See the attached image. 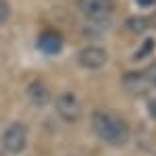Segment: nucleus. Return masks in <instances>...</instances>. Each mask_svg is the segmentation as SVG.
I'll use <instances>...</instances> for the list:
<instances>
[{
  "mask_svg": "<svg viewBox=\"0 0 156 156\" xmlns=\"http://www.w3.org/2000/svg\"><path fill=\"white\" fill-rule=\"evenodd\" d=\"M62 44H65V40L58 31H44L37 37V48L44 54H58L62 50Z\"/></svg>",
  "mask_w": 156,
  "mask_h": 156,
  "instance_id": "obj_6",
  "label": "nucleus"
},
{
  "mask_svg": "<svg viewBox=\"0 0 156 156\" xmlns=\"http://www.w3.org/2000/svg\"><path fill=\"white\" fill-rule=\"evenodd\" d=\"M56 112H58V117L62 121H67V123H77V121L81 119V104H79V100L75 94L71 92H62L58 98H56Z\"/></svg>",
  "mask_w": 156,
  "mask_h": 156,
  "instance_id": "obj_3",
  "label": "nucleus"
},
{
  "mask_svg": "<svg viewBox=\"0 0 156 156\" xmlns=\"http://www.w3.org/2000/svg\"><path fill=\"white\" fill-rule=\"evenodd\" d=\"M9 17H11V4H9V0H0V23L9 21Z\"/></svg>",
  "mask_w": 156,
  "mask_h": 156,
  "instance_id": "obj_12",
  "label": "nucleus"
},
{
  "mask_svg": "<svg viewBox=\"0 0 156 156\" xmlns=\"http://www.w3.org/2000/svg\"><path fill=\"white\" fill-rule=\"evenodd\" d=\"M106 60H108L106 50L100 48V46H85L77 54V62L83 69H100L106 65Z\"/></svg>",
  "mask_w": 156,
  "mask_h": 156,
  "instance_id": "obj_5",
  "label": "nucleus"
},
{
  "mask_svg": "<svg viewBox=\"0 0 156 156\" xmlns=\"http://www.w3.org/2000/svg\"><path fill=\"white\" fill-rule=\"evenodd\" d=\"M92 129L102 142L110 146H125L129 142V125L110 110H96L92 115Z\"/></svg>",
  "mask_w": 156,
  "mask_h": 156,
  "instance_id": "obj_1",
  "label": "nucleus"
},
{
  "mask_svg": "<svg viewBox=\"0 0 156 156\" xmlns=\"http://www.w3.org/2000/svg\"><path fill=\"white\" fill-rule=\"evenodd\" d=\"M27 98L36 106H46L52 100V94H50L48 85L44 83V81H31V83L27 85Z\"/></svg>",
  "mask_w": 156,
  "mask_h": 156,
  "instance_id": "obj_7",
  "label": "nucleus"
},
{
  "mask_svg": "<svg viewBox=\"0 0 156 156\" xmlns=\"http://www.w3.org/2000/svg\"><path fill=\"white\" fill-rule=\"evenodd\" d=\"M123 87L133 96H142L150 90V83L144 77V73H127L123 77Z\"/></svg>",
  "mask_w": 156,
  "mask_h": 156,
  "instance_id": "obj_8",
  "label": "nucleus"
},
{
  "mask_svg": "<svg viewBox=\"0 0 156 156\" xmlns=\"http://www.w3.org/2000/svg\"><path fill=\"white\" fill-rule=\"evenodd\" d=\"M152 50H154V40H146L144 46H142V50H137V52H135V60H137V58H144V56H148V54H150Z\"/></svg>",
  "mask_w": 156,
  "mask_h": 156,
  "instance_id": "obj_11",
  "label": "nucleus"
},
{
  "mask_svg": "<svg viewBox=\"0 0 156 156\" xmlns=\"http://www.w3.org/2000/svg\"><path fill=\"white\" fill-rule=\"evenodd\" d=\"M142 73H144L146 79H148L150 87H156V62H154V65H150V67H146Z\"/></svg>",
  "mask_w": 156,
  "mask_h": 156,
  "instance_id": "obj_10",
  "label": "nucleus"
},
{
  "mask_svg": "<svg viewBox=\"0 0 156 156\" xmlns=\"http://www.w3.org/2000/svg\"><path fill=\"white\" fill-rule=\"evenodd\" d=\"M137 4H142V6H152V4H156V0H135Z\"/></svg>",
  "mask_w": 156,
  "mask_h": 156,
  "instance_id": "obj_14",
  "label": "nucleus"
},
{
  "mask_svg": "<svg viewBox=\"0 0 156 156\" xmlns=\"http://www.w3.org/2000/svg\"><path fill=\"white\" fill-rule=\"evenodd\" d=\"M148 112H150V117H152V119H156V98L148 102Z\"/></svg>",
  "mask_w": 156,
  "mask_h": 156,
  "instance_id": "obj_13",
  "label": "nucleus"
},
{
  "mask_svg": "<svg viewBox=\"0 0 156 156\" xmlns=\"http://www.w3.org/2000/svg\"><path fill=\"white\" fill-rule=\"evenodd\" d=\"M150 27V21L144 19V17H131L129 21H127V29L131 31V34H142Z\"/></svg>",
  "mask_w": 156,
  "mask_h": 156,
  "instance_id": "obj_9",
  "label": "nucleus"
},
{
  "mask_svg": "<svg viewBox=\"0 0 156 156\" xmlns=\"http://www.w3.org/2000/svg\"><path fill=\"white\" fill-rule=\"evenodd\" d=\"M2 146L11 154H21L27 146V127L23 123H12L2 133Z\"/></svg>",
  "mask_w": 156,
  "mask_h": 156,
  "instance_id": "obj_2",
  "label": "nucleus"
},
{
  "mask_svg": "<svg viewBox=\"0 0 156 156\" xmlns=\"http://www.w3.org/2000/svg\"><path fill=\"white\" fill-rule=\"evenodd\" d=\"M79 11L90 21H104L115 12L112 0H79Z\"/></svg>",
  "mask_w": 156,
  "mask_h": 156,
  "instance_id": "obj_4",
  "label": "nucleus"
}]
</instances>
